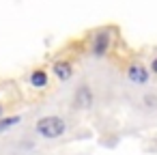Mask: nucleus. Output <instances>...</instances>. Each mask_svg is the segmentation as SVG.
<instances>
[{"mask_svg": "<svg viewBox=\"0 0 157 155\" xmlns=\"http://www.w3.org/2000/svg\"><path fill=\"white\" fill-rule=\"evenodd\" d=\"M153 71H155V73H157V58H155V60H153Z\"/></svg>", "mask_w": 157, "mask_h": 155, "instance_id": "obj_8", "label": "nucleus"}, {"mask_svg": "<svg viewBox=\"0 0 157 155\" xmlns=\"http://www.w3.org/2000/svg\"><path fill=\"white\" fill-rule=\"evenodd\" d=\"M30 82H33V86H37V88L45 86V84H48V76H45V71H35V73L30 76Z\"/></svg>", "mask_w": 157, "mask_h": 155, "instance_id": "obj_6", "label": "nucleus"}, {"mask_svg": "<svg viewBox=\"0 0 157 155\" xmlns=\"http://www.w3.org/2000/svg\"><path fill=\"white\" fill-rule=\"evenodd\" d=\"M108 45H110V35H108V33H99L97 39H95V54L101 56V54L108 50Z\"/></svg>", "mask_w": 157, "mask_h": 155, "instance_id": "obj_3", "label": "nucleus"}, {"mask_svg": "<svg viewBox=\"0 0 157 155\" xmlns=\"http://www.w3.org/2000/svg\"><path fill=\"white\" fill-rule=\"evenodd\" d=\"M54 73H56L60 80H69V78H71V65H69V63H56V65H54Z\"/></svg>", "mask_w": 157, "mask_h": 155, "instance_id": "obj_5", "label": "nucleus"}, {"mask_svg": "<svg viewBox=\"0 0 157 155\" xmlns=\"http://www.w3.org/2000/svg\"><path fill=\"white\" fill-rule=\"evenodd\" d=\"M20 118L17 116H11V118H5V121H0V129H7V127H11V125H15Z\"/></svg>", "mask_w": 157, "mask_h": 155, "instance_id": "obj_7", "label": "nucleus"}, {"mask_svg": "<svg viewBox=\"0 0 157 155\" xmlns=\"http://www.w3.org/2000/svg\"><path fill=\"white\" fill-rule=\"evenodd\" d=\"M75 103H78L80 108H86V106L93 103V95H90V91H88L86 86H82V88L75 93Z\"/></svg>", "mask_w": 157, "mask_h": 155, "instance_id": "obj_4", "label": "nucleus"}, {"mask_svg": "<svg viewBox=\"0 0 157 155\" xmlns=\"http://www.w3.org/2000/svg\"><path fill=\"white\" fill-rule=\"evenodd\" d=\"M127 76H129V80L131 82H136V84H144L146 82V69L144 67H140V65H131L129 69H127Z\"/></svg>", "mask_w": 157, "mask_h": 155, "instance_id": "obj_2", "label": "nucleus"}, {"mask_svg": "<svg viewBox=\"0 0 157 155\" xmlns=\"http://www.w3.org/2000/svg\"><path fill=\"white\" fill-rule=\"evenodd\" d=\"M37 131L43 138H58L65 131V121L58 116H45L37 123Z\"/></svg>", "mask_w": 157, "mask_h": 155, "instance_id": "obj_1", "label": "nucleus"}]
</instances>
